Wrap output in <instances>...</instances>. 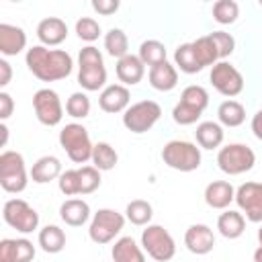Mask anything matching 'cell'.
I'll return each instance as SVG.
<instances>
[{"instance_id":"cell-1","label":"cell","mask_w":262,"mask_h":262,"mask_svg":"<svg viewBox=\"0 0 262 262\" xmlns=\"http://www.w3.org/2000/svg\"><path fill=\"white\" fill-rule=\"evenodd\" d=\"M29 72L41 82H57L72 74L74 59L63 49H49L45 45H33L25 53Z\"/></svg>"},{"instance_id":"cell-2","label":"cell","mask_w":262,"mask_h":262,"mask_svg":"<svg viewBox=\"0 0 262 262\" xmlns=\"http://www.w3.org/2000/svg\"><path fill=\"white\" fill-rule=\"evenodd\" d=\"M162 162L176 172H194L201 162V147L186 139H172L162 147Z\"/></svg>"},{"instance_id":"cell-3","label":"cell","mask_w":262,"mask_h":262,"mask_svg":"<svg viewBox=\"0 0 262 262\" xmlns=\"http://www.w3.org/2000/svg\"><path fill=\"white\" fill-rule=\"evenodd\" d=\"M29 176L31 174H27L25 158L20 151L4 149L0 154V186L4 192L10 194L23 192L29 184Z\"/></svg>"},{"instance_id":"cell-4","label":"cell","mask_w":262,"mask_h":262,"mask_svg":"<svg viewBox=\"0 0 262 262\" xmlns=\"http://www.w3.org/2000/svg\"><path fill=\"white\" fill-rule=\"evenodd\" d=\"M59 145L74 164H86L92 158L94 143L90 141L88 129L82 123H68L59 131Z\"/></svg>"},{"instance_id":"cell-5","label":"cell","mask_w":262,"mask_h":262,"mask_svg":"<svg viewBox=\"0 0 262 262\" xmlns=\"http://www.w3.org/2000/svg\"><path fill=\"white\" fill-rule=\"evenodd\" d=\"M256 154L246 143H227L217 151V166L227 176H239L254 168Z\"/></svg>"},{"instance_id":"cell-6","label":"cell","mask_w":262,"mask_h":262,"mask_svg":"<svg viewBox=\"0 0 262 262\" xmlns=\"http://www.w3.org/2000/svg\"><path fill=\"white\" fill-rule=\"evenodd\" d=\"M141 248L156 262H168L176 254V242L164 225L149 223L141 231Z\"/></svg>"},{"instance_id":"cell-7","label":"cell","mask_w":262,"mask_h":262,"mask_svg":"<svg viewBox=\"0 0 262 262\" xmlns=\"http://www.w3.org/2000/svg\"><path fill=\"white\" fill-rule=\"evenodd\" d=\"M125 215L115 211V209H98L92 219H90V225H88V237L98 244V246H104V244H111L125 227Z\"/></svg>"},{"instance_id":"cell-8","label":"cell","mask_w":262,"mask_h":262,"mask_svg":"<svg viewBox=\"0 0 262 262\" xmlns=\"http://www.w3.org/2000/svg\"><path fill=\"white\" fill-rule=\"evenodd\" d=\"M162 117V106L156 100H139L133 102L123 113V127L135 135L147 133Z\"/></svg>"},{"instance_id":"cell-9","label":"cell","mask_w":262,"mask_h":262,"mask_svg":"<svg viewBox=\"0 0 262 262\" xmlns=\"http://www.w3.org/2000/svg\"><path fill=\"white\" fill-rule=\"evenodd\" d=\"M2 219L23 235L33 233L39 227V213L23 199H8L2 207Z\"/></svg>"},{"instance_id":"cell-10","label":"cell","mask_w":262,"mask_h":262,"mask_svg":"<svg viewBox=\"0 0 262 262\" xmlns=\"http://www.w3.org/2000/svg\"><path fill=\"white\" fill-rule=\"evenodd\" d=\"M33 111L41 125L55 127L63 119V104L53 88H39L33 94Z\"/></svg>"},{"instance_id":"cell-11","label":"cell","mask_w":262,"mask_h":262,"mask_svg":"<svg viewBox=\"0 0 262 262\" xmlns=\"http://www.w3.org/2000/svg\"><path fill=\"white\" fill-rule=\"evenodd\" d=\"M209 80L213 88L227 98H233L244 90V76L229 61H217L209 72Z\"/></svg>"},{"instance_id":"cell-12","label":"cell","mask_w":262,"mask_h":262,"mask_svg":"<svg viewBox=\"0 0 262 262\" xmlns=\"http://www.w3.org/2000/svg\"><path fill=\"white\" fill-rule=\"evenodd\" d=\"M235 203L252 223H262V182H244L235 188Z\"/></svg>"},{"instance_id":"cell-13","label":"cell","mask_w":262,"mask_h":262,"mask_svg":"<svg viewBox=\"0 0 262 262\" xmlns=\"http://www.w3.org/2000/svg\"><path fill=\"white\" fill-rule=\"evenodd\" d=\"M98 106L108 115L125 113L131 106V90L123 84H108L98 94Z\"/></svg>"},{"instance_id":"cell-14","label":"cell","mask_w":262,"mask_h":262,"mask_svg":"<svg viewBox=\"0 0 262 262\" xmlns=\"http://www.w3.org/2000/svg\"><path fill=\"white\" fill-rule=\"evenodd\" d=\"M184 246L190 254L205 256L215 248V233L205 223H192L184 231Z\"/></svg>"},{"instance_id":"cell-15","label":"cell","mask_w":262,"mask_h":262,"mask_svg":"<svg viewBox=\"0 0 262 262\" xmlns=\"http://www.w3.org/2000/svg\"><path fill=\"white\" fill-rule=\"evenodd\" d=\"M35 246L27 237H4L0 239V262H33L35 260Z\"/></svg>"},{"instance_id":"cell-16","label":"cell","mask_w":262,"mask_h":262,"mask_svg":"<svg viewBox=\"0 0 262 262\" xmlns=\"http://www.w3.org/2000/svg\"><path fill=\"white\" fill-rule=\"evenodd\" d=\"M35 33H37L39 45L55 47V45H61L68 39V25L59 16H47V18L39 20Z\"/></svg>"},{"instance_id":"cell-17","label":"cell","mask_w":262,"mask_h":262,"mask_svg":"<svg viewBox=\"0 0 262 262\" xmlns=\"http://www.w3.org/2000/svg\"><path fill=\"white\" fill-rule=\"evenodd\" d=\"M27 49V33L23 27L0 23V53L4 57L18 55Z\"/></svg>"},{"instance_id":"cell-18","label":"cell","mask_w":262,"mask_h":262,"mask_svg":"<svg viewBox=\"0 0 262 262\" xmlns=\"http://www.w3.org/2000/svg\"><path fill=\"white\" fill-rule=\"evenodd\" d=\"M115 74H117L119 82L129 88V86H135V84H139L143 80V76H145V63L139 59V55L129 53V55L117 59Z\"/></svg>"},{"instance_id":"cell-19","label":"cell","mask_w":262,"mask_h":262,"mask_svg":"<svg viewBox=\"0 0 262 262\" xmlns=\"http://www.w3.org/2000/svg\"><path fill=\"white\" fill-rule=\"evenodd\" d=\"M205 203L211 207V209H219V211H225L233 201H235V188L231 186V182L227 180H213L205 186Z\"/></svg>"},{"instance_id":"cell-20","label":"cell","mask_w":262,"mask_h":262,"mask_svg":"<svg viewBox=\"0 0 262 262\" xmlns=\"http://www.w3.org/2000/svg\"><path fill=\"white\" fill-rule=\"evenodd\" d=\"M147 80H149V86L158 92H170L176 88L178 84V70L174 63H170L168 59L149 68L147 72Z\"/></svg>"},{"instance_id":"cell-21","label":"cell","mask_w":262,"mask_h":262,"mask_svg":"<svg viewBox=\"0 0 262 262\" xmlns=\"http://www.w3.org/2000/svg\"><path fill=\"white\" fill-rule=\"evenodd\" d=\"M78 84L86 92H96L106 88V68L102 63H80L78 66Z\"/></svg>"},{"instance_id":"cell-22","label":"cell","mask_w":262,"mask_h":262,"mask_svg":"<svg viewBox=\"0 0 262 262\" xmlns=\"http://www.w3.org/2000/svg\"><path fill=\"white\" fill-rule=\"evenodd\" d=\"M59 217L70 227H82L84 223H88L92 219L90 205L84 199H68L59 207Z\"/></svg>"},{"instance_id":"cell-23","label":"cell","mask_w":262,"mask_h":262,"mask_svg":"<svg viewBox=\"0 0 262 262\" xmlns=\"http://www.w3.org/2000/svg\"><path fill=\"white\" fill-rule=\"evenodd\" d=\"M223 137H225V131L219 125V121H201L196 125L194 139H196V145L201 149H217V147H221Z\"/></svg>"},{"instance_id":"cell-24","label":"cell","mask_w":262,"mask_h":262,"mask_svg":"<svg viewBox=\"0 0 262 262\" xmlns=\"http://www.w3.org/2000/svg\"><path fill=\"white\" fill-rule=\"evenodd\" d=\"M61 162H59V158H55V156H41L35 164H33V168H31V180L35 182V184H47V182H51V180H57L59 176H61Z\"/></svg>"},{"instance_id":"cell-25","label":"cell","mask_w":262,"mask_h":262,"mask_svg":"<svg viewBox=\"0 0 262 262\" xmlns=\"http://www.w3.org/2000/svg\"><path fill=\"white\" fill-rule=\"evenodd\" d=\"M111 256H113V262H145L143 248L131 235L119 237L111 250Z\"/></svg>"},{"instance_id":"cell-26","label":"cell","mask_w":262,"mask_h":262,"mask_svg":"<svg viewBox=\"0 0 262 262\" xmlns=\"http://www.w3.org/2000/svg\"><path fill=\"white\" fill-rule=\"evenodd\" d=\"M217 229L225 239H237L246 231V217L242 215V211L225 209L217 217Z\"/></svg>"},{"instance_id":"cell-27","label":"cell","mask_w":262,"mask_h":262,"mask_svg":"<svg viewBox=\"0 0 262 262\" xmlns=\"http://www.w3.org/2000/svg\"><path fill=\"white\" fill-rule=\"evenodd\" d=\"M37 242L45 254H59L66 248V231L59 225H45L39 229Z\"/></svg>"},{"instance_id":"cell-28","label":"cell","mask_w":262,"mask_h":262,"mask_svg":"<svg viewBox=\"0 0 262 262\" xmlns=\"http://www.w3.org/2000/svg\"><path fill=\"white\" fill-rule=\"evenodd\" d=\"M217 119L221 127H239L246 121V108L242 102L229 98L217 106Z\"/></svg>"},{"instance_id":"cell-29","label":"cell","mask_w":262,"mask_h":262,"mask_svg":"<svg viewBox=\"0 0 262 262\" xmlns=\"http://www.w3.org/2000/svg\"><path fill=\"white\" fill-rule=\"evenodd\" d=\"M154 217V207L149 201L145 199H133L131 203H127L125 207V219L137 227H145L151 223Z\"/></svg>"},{"instance_id":"cell-30","label":"cell","mask_w":262,"mask_h":262,"mask_svg":"<svg viewBox=\"0 0 262 262\" xmlns=\"http://www.w3.org/2000/svg\"><path fill=\"white\" fill-rule=\"evenodd\" d=\"M90 162H92V166H94L96 170L108 172V170H113V168L117 166L119 154H117V149H115L111 143L98 141V143H94V147H92V158H90Z\"/></svg>"},{"instance_id":"cell-31","label":"cell","mask_w":262,"mask_h":262,"mask_svg":"<svg viewBox=\"0 0 262 262\" xmlns=\"http://www.w3.org/2000/svg\"><path fill=\"white\" fill-rule=\"evenodd\" d=\"M104 51L115 57V59H121L125 55H129V39H127V33L119 27H113L104 33Z\"/></svg>"},{"instance_id":"cell-32","label":"cell","mask_w":262,"mask_h":262,"mask_svg":"<svg viewBox=\"0 0 262 262\" xmlns=\"http://www.w3.org/2000/svg\"><path fill=\"white\" fill-rule=\"evenodd\" d=\"M174 66H176V70H180L184 74H199V72H203V66L199 63V59L194 55L192 43H180L174 49Z\"/></svg>"},{"instance_id":"cell-33","label":"cell","mask_w":262,"mask_h":262,"mask_svg":"<svg viewBox=\"0 0 262 262\" xmlns=\"http://www.w3.org/2000/svg\"><path fill=\"white\" fill-rule=\"evenodd\" d=\"M190 43H192L194 55H196L199 63L203 66V70L209 68V66L213 68L217 61H221L219 59V51H217V47H215V43H213V39L209 35H203V37H199V39H194Z\"/></svg>"},{"instance_id":"cell-34","label":"cell","mask_w":262,"mask_h":262,"mask_svg":"<svg viewBox=\"0 0 262 262\" xmlns=\"http://www.w3.org/2000/svg\"><path fill=\"white\" fill-rule=\"evenodd\" d=\"M139 59L145 63V66H149V68H154V66H158V63H162V61H166L168 57V53H166V45L162 43V41H158V39H147V41H143L141 45H139Z\"/></svg>"},{"instance_id":"cell-35","label":"cell","mask_w":262,"mask_h":262,"mask_svg":"<svg viewBox=\"0 0 262 262\" xmlns=\"http://www.w3.org/2000/svg\"><path fill=\"white\" fill-rule=\"evenodd\" d=\"M178 102H182V104H186L199 113H205V108L209 106V92H207V88H203L199 84H190L182 90Z\"/></svg>"},{"instance_id":"cell-36","label":"cell","mask_w":262,"mask_h":262,"mask_svg":"<svg viewBox=\"0 0 262 262\" xmlns=\"http://www.w3.org/2000/svg\"><path fill=\"white\" fill-rule=\"evenodd\" d=\"M239 16V4L235 0H217L213 4V18L219 25H233Z\"/></svg>"},{"instance_id":"cell-37","label":"cell","mask_w":262,"mask_h":262,"mask_svg":"<svg viewBox=\"0 0 262 262\" xmlns=\"http://www.w3.org/2000/svg\"><path fill=\"white\" fill-rule=\"evenodd\" d=\"M66 113L72 119H86L90 115V98L86 92H72L66 100Z\"/></svg>"},{"instance_id":"cell-38","label":"cell","mask_w":262,"mask_h":262,"mask_svg":"<svg viewBox=\"0 0 262 262\" xmlns=\"http://www.w3.org/2000/svg\"><path fill=\"white\" fill-rule=\"evenodd\" d=\"M76 35L82 41H86L88 45H92L102 35V29H100V25H98L96 18H92V16H80L76 20Z\"/></svg>"},{"instance_id":"cell-39","label":"cell","mask_w":262,"mask_h":262,"mask_svg":"<svg viewBox=\"0 0 262 262\" xmlns=\"http://www.w3.org/2000/svg\"><path fill=\"white\" fill-rule=\"evenodd\" d=\"M80 174V194H90L100 186V170L94 166H82L78 168Z\"/></svg>"},{"instance_id":"cell-40","label":"cell","mask_w":262,"mask_h":262,"mask_svg":"<svg viewBox=\"0 0 262 262\" xmlns=\"http://www.w3.org/2000/svg\"><path fill=\"white\" fill-rule=\"evenodd\" d=\"M57 186H59V190H61L66 196H76V194H80V174H78V168L63 170L61 176L57 178Z\"/></svg>"},{"instance_id":"cell-41","label":"cell","mask_w":262,"mask_h":262,"mask_svg":"<svg viewBox=\"0 0 262 262\" xmlns=\"http://www.w3.org/2000/svg\"><path fill=\"white\" fill-rule=\"evenodd\" d=\"M209 37L213 39V43H215V47L219 51V59L225 61V57H229L233 53V49H235L233 35L231 33H225V31H213V33H209Z\"/></svg>"},{"instance_id":"cell-42","label":"cell","mask_w":262,"mask_h":262,"mask_svg":"<svg viewBox=\"0 0 262 262\" xmlns=\"http://www.w3.org/2000/svg\"><path fill=\"white\" fill-rule=\"evenodd\" d=\"M201 115H203V113H199V111H194V108H190V106H186V104H182V102H176L174 108H172V119H174V123H178V125H182V127L194 125V123L201 119Z\"/></svg>"},{"instance_id":"cell-43","label":"cell","mask_w":262,"mask_h":262,"mask_svg":"<svg viewBox=\"0 0 262 262\" xmlns=\"http://www.w3.org/2000/svg\"><path fill=\"white\" fill-rule=\"evenodd\" d=\"M102 61H104V57H102L100 49L94 45H86L78 53V63H102Z\"/></svg>"},{"instance_id":"cell-44","label":"cell","mask_w":262,"mask_h":262,"mask_svg":"<svg viewBox=\"0 0 262 262\" xmlns=\"http://www.w3.org/2000/svg\"><path fill=\"white\" fill-rule=\"evenodd\" d=\"M121 2L119 0H92V10H96L102 16H111L119 10Z\"/></svg>"},{"instance_id":"cell-45","label":"cell","mask_w":262,"mask_h":262,"mask_svg":"<svg viewBox=\"0 0 262 262\" xmlns=\"http://www.w3.org/2000/svg\"><path fill=\"white\" fill-rule=\"evenodd\" d=\"M12 111H14V100H12V96H10L6 90H2V92H0V121L4 123V121L12 115Z\"/></svg>"},{"instance_id":"cell-46","label":"cell","mask_w":262,"mask_h":262,"mask_svg":"<svg viewBox=\"0 0 262 262\" xmlns=\"http://www.w3.org/2000/svg\"><path fill=\"white\" fill-rule=\"evenodd\" d=\"M12 80V66L6 61V57H0V88L8 86Z\"/></svg>"},{"instance_id":"cell-47","label":"cell","mask_w":262,"mask_h":262,"mask_svg":"<svg viewBox=\"0 0 262 262\" xmlns=\"http://www.w3.org/2000/svg\"><path fill=\"white\" fill-rule=\"evenodd\" d=\"M250 129H252V133H254V137L262 141V108H258V111L254 113L252 123H250Z\"/></svg>"},{"instance_id":"cell-48","label":"cell","mask_w":262,"mask_h":262,"mask_svg":"<svg viewBox=\"0 0 262 262\" xmlns=\"http://www.w3.org/2000/svg\"><path fill=\"white\" fill-rule=\"evenodd\" d=\"M0 133H2V147H6V141H8V127H6V123H0Z\"/></svg>"},{"instance_id":"cell-49","label":"cell","mask_w":262,"mask_h":262,"mask_svg":"<svg viewBox=\"0 0 262 262\" xmlns=\"http://www.w3.org/2000/svg\"><path fill=\"white\" fill-rule=\"evenodd\" d=\"M258 244H260V246H262V227H260V229H258Z\"/></svg>"},{"instance_id":"cell-50","label":"cell","mask_w":262,"mask_h":262,"mask_svg":"<svg viewBox=\"0 0 262 262\" xmlns=\"http://www.w3.org/2000/svg\"><path fill=\"white\" fill-rule=\"evenodd\" d=\"M254 262H260V260H254Z\"/></svg>"}]
</instances>
